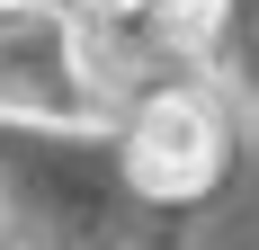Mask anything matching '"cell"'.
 <instances>
[{"instance_id": "1", "label": "cell", "mask_w": 259, "mask_h": 250, "mask_svg": "<svg viewBox=\"0 0 259 250\" xmlns=\"http://www.w3.org/2000/svg\"><path fill=\"white\" fill-rule=\"evenodd\" d=\"M125 170H134L143 197H197V188H214V170H224V116L206 99H188V90L152 99L134 116V134H125Z\"/></svg>"}, {"instance_id": "2", "label": "cell", "mask_w": 259, "mask_h": 250, "mask_svg": "<svg viewBox=\"0 0 259 250\" xmlns=\"http://www.w3.org/2000/svg\"><path fill=\"white\" fill-rule=\"evenodd\" d=\"M224 9H233V0H152V27L161 36H170V45H214V36H224Z\"/></svg>"}, {"instance_id": "3", "label": "cell", "mask_w": 259, "mask_h": 250, "mask_svg": "<svg viewBox=\"0 0 259 250\" xmlns=\"http://www.w3.org/2000/svg\"><path fill=\"white\" fill-rule=\"evenodd\" d=\"M0 9H36V0H0Z\"/></svg>"}, {"instance_id": "4", "label": "cell", "mask_w": 259, "mask_h": 250, "mask_svg": "<svg viewBox=\"0 0 259 250\" xmlns=\"http://www.w3.org/2000/svg\"><path fill=\"white\" fill-rule=\"evenodd\" d=\"M107 9H116V0H107Z\"/></svg>"}]
</instances>
